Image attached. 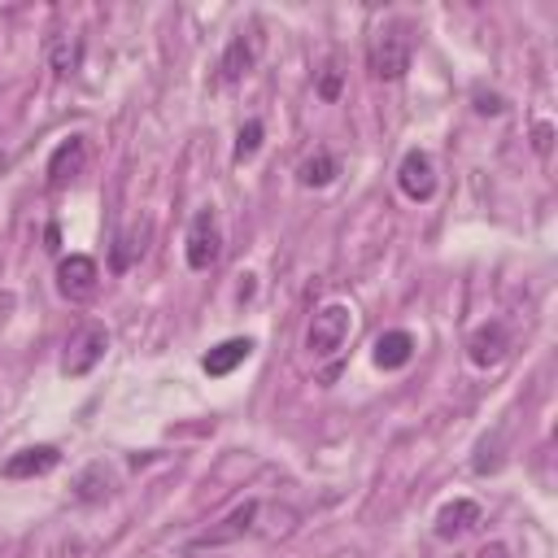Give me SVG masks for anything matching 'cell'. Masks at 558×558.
Segmentation results:
<instances>
[{"label":"cell","mask_w":558,"mask_h":558,"mask_svg":"<svg viewBox=\"0 0 558 558\" xmlns=\"http://www.w3.org/2000/svg\"><path fill=\"white\" fill-rule=\"evenodd\" d=\"M410 52H414V26H410L405 17H384V22L371 31L366 65H371L375 78L397 83V78H405V70H410Z\"/></svg>","instance_id":"1"},{"label":"cell","mask_w":558,"mask_h":558,"mask_svg":"<svg viewBox=\"0 0 558 558\" xmlns=\"http://www.w3.org/2000/svg\"><path fill=\"white\" fill-rule=\"evenodd\" d=\"M349 331H353V310L340 305V301H331V305L314 310L310 331H305V349H310L314 357H336V353L344 349Z\"/></svg>","instance_id":"2"},{"label":"cell","mask_w":558,"mask_h":558,"mask_svg":"<svg viewBox=\"0 0 558 558\" xmlns=\"http://www.w3.org/2000/svg\"><path fill=\"white\" fill-rule=\"evenodd\" d=\"M183 253H187V266H192V270H209V266L218 262V253H222V231H218V214H214L209 205L192 214Z\"/></svg>","instance_id":"3"},{"label":"cell","mask_w":558,"mask_h":558,"mask_svg":"<svg viewBox=\"0 0 558 558\" xmlns=\"http://www.w3.org/2000/svg\"><path fill=\"white\" fill-rule=\"evenodd\" d=\"M105 349H109V331H105L100 323H87V327H78V331L70 336L65 357H61V371H65V375H87V371L105 357Z\"/></svg>","instance_id":"4"},{"label":"cell","mask_w":558,"mask_h":558,"mask_svg":"<svg viewBox=\"0 0 558 558\" xmlns=\"http://www.w3.org/2000/svg\"><path fill=\"white\" fill-rule=\"evenodd\" d=\"M257 510H262V501H257V497L240 501V506H235L227 519H218V527H205L201 536H192V541H187V549L196 554V549H218V545H231V541H240V536L253 527Z\"/></svg>","instance_id":"5"},{"label":"cell","mask_w":558,"mask_h":558,"mask_svg":"<svg viewBox=\"0 0 558 558\" xmlns=\"http://www.w3.org/2000/svg\"><path fill=\"white\" fill-rule=\"evenodd\" d=\"M96 283H100V266H96V257H87V253H70V257L57 262V288H61V296H70V301H87V296L96 292Z\"/></svg>","instance_id":"6"},{"label":"cell","mask_w":558,"mask_h":558,"mask_svg":"<svg viewBox=\"0 0 558 558\" xmlns=\"http://www.w3.org/2000/svg\"><path fill=\"white\" fill-rule=\"evenodd\" d=\"M257 57H262V35H257V26L235 31L231 44H227V52H222V61H218V78H222V83H240V78L257 65Z\"/></svg>","instance_id":"7"},{"label":"cell","mask_w":558,"mask_h":558,"mask_svg":"<svg viewBox=\"0 0 558 558\" xmlns=\"http://www.w3.org/2000/svg\"><path fill=\"white\" fill-rule=\"evenodd\" d=\"M397 187L410 201H432V192H436V161H432V153L410 148L401 157V166H397Z\"/></svg>","instance_id":"8"},{"label":"cell","mask_w":558,"mask_h":558,"mask_svg":"<svg viewBox=\"0 0 558 558\" xmlns=\"http://www.w3.org/2000/svg\"><path fill=\"white\" fill-rule=\"evenodd\" d=\"M510 353V331L493 318V323H480L475 331H471V340H466V357L475 362V366H497L501 357Z\"/></svg>","instance_id":"9"},{"label":"cell","mask_w":558,"mask_h":558,"mask_svg":"<svg viewBox=\"0 0 558 558\" xmlns=\"http://www.w3.org/2000/svg\"><path fill=\"white\" fill-rule=\"evenodd\" d=\"M83 166H87V144H83V135L61 140V144L52 148V157H48V187H65L74 174H83Z\"/></svg>","instance_id":"10"},{"label":"cell","mask_w":558,"mask_h":558,"mask_svg":"<svg viewBox=\"0 0 558 558\" xmlns=\"http://www.w3.org/2000/svg\"><path fill=\"white\" fill-rule=\"evenodd\" d=\"M484 523V510L471 501V497H458V501H449V506H440V514H436V536L440 541H458V536H466L471 527H480Z\"/></svg>","instance_id":"11"},{"label":"cell","mask_w":558,"mask_h":558,"mask_svg":"<svg viewBox=\"0 0 558 558\" xmlns=\"http://www.w3.org/2000/svg\"><path fill=\"white\" fill-rule=\"evenodd\" d=\"M57 462H61V449L57 445H31V449H17L4 462V475L9 480H31V475H48Z\"/></svg>","instance_id":"12"},{"label":"cell","mask_w":558,"mask_h":558,"mask_svg":"<svg viewBox=\"0 0 558 558\" xmlns=\"http://www.w3.org/2000/svg\"><path fill=\"white\" fill-rule=\"evenodd\" d=\"M253 353V340L248 336H231V340H222V344H214L205 357H201V366H205V375H214V379H222V375H231L244 357Z\"/></svg>","instance_id":"13"},{"label":"cell","mask_w":558,"mask_h":558,"mask_svg":"<svg viewBox=\"0 0 558 558\" xmlns=\"http://www.w3.org/2000/svg\"><path fill=\"white\" fill-rule=\"evenodd\" d=\"M371 357H375L379 371H401V366L414 357V336H410V331H384V336L375 340Z\"/></svg>","instance_id":"14"},{"label":"cell","mask_w":558,"mask_h":558,"mask_svg":"<svg viewBox=\"0 0 558 558\" xmlns=\"http://www.w3.org/2000/svg\"><path fill=\"white\" fill-rule=\"evenodd\" d=\"M336 174H340V166H336V157H331L327 148L310 153V157L296 166V183H301V187H327Z\"/></svg>","instance_id":"15"},{"label":"cell","mask_w":558,"mask_h":558,"mask_svg":"<svg viewBox=\"0 0 558 558\" xmlns=\"http://www.w3.org/2000/svg\"><path fill=\"white\" fill-rule=\"evenodd\" d=\"M78 52H83V39H78V35H52V39H48V61H52V70H57L61 78L78 70Z\"/></svg>","instance_id":"16"},{"label":"cell","mask_w":558,"mask_h":558,"mask_svg":"<svg viewBox=\"0 0 558 558\" xmlns=\"http://www.w3.org/2000/svg\"><path fill=\"white\" fill-rule=\"evenodd\" d=\"M257 148H262V122L248 118V122L240 126V135H235V153H231V157H235V161H248Z\"/></svg>","instance_id":"17"},{"label":"cell","mask_w":558,"mask_h":558,"mask_svg":"<svg viewBox=\"0 0 558 558\" xmlns=\"http://www.w3.org/2000/svg\"><path fill=\"white\" fill-rule=\"evenodd\" d=\"M549 140H554V126H549V122H536V126H532V148H536L541 157L549 153Z\"/></svg>","instance_id":"18"},{"label":"cell","mask_w":558,"mask_h":558,"mask_svg":"<svg viewBox=\"0 0 558 558\" xmlns=\"http://www.w3.org/2000/svg\"><path fill=\"white\" fill-rule=\"evenodd\" d=\"M318 92H323L327 100H336V96H340V74H336V70H323V83H318Z\"/></svg>","instance_id":"19"},{"label":"cell","mask_w":558,"mask_h":558,"mask_svg":"<svg viewBox=\"0 0 558 558\" xmlns=\"http://www.w3.org/2000/svg\"><path fill=\"white\" fill-rule=\"evenodd\" d=\"M475 109H480V113H501L506 105H501V96H484V92H480V96H475Z\"/></svg>","instance_id":"20"}]
</instances>
